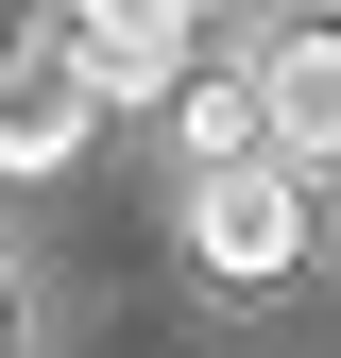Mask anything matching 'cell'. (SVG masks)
<instances>
[{"mask_svg": "<svg viewBox=\"0 0 341 358\" xmlns=\"http://www.w3.org/2000/svg\"><path fill=\"white\" fill-rule=\"evenodd\" d=\"M188 256L222 290H290L307 273V154H222L188 171Z\"/></svg>", "mask_w": 341, "mask_h": 358, "instance_id": "obj_1", "label": "cell"}, {"mask_svg": "<svg viewBox=\"0 0 341 358\" xmlns=\"http://www.w3.org/2000/svg\"><path fill=\"white\" fill-rule=\"evenodd\" d=\"M103 103H119V85L85 69V52H68V17H52L34 52H0V171H68L85 137H103Z\"/></svg>", "mask_w": 341, "mask_h": 358, "instance_id": "obj_2", "label": "cell"}, {"mask_svg": "<svg viewBox=\"0 0 341 358\" xmlns=\"http://www.w3.org/2000/svg\"><path fill=\"white\" fill-rule=\"evenodd\" d=\"M68 52L119 85V103H170V85L205 69V17L188 0H68Z\"/></svg>", "mask_w": 341, "mask_h": 358, "instance_id": "obj_3", "label": "cell"}, {"mask_svg": "<svg viewBox=\"0 0 341 358\" xmlns=\"http://www.w3.org/2000/svg\"><path fill=\"white\" fill-rule=\"evenodd\" d=\"M256 103H273V154H341V17H273L256 34Z\"/></svg>", "mask_w": 341, "mask_h": 358, "instance_id": "obj_4", "label": "cell"}, {"mask_svg": "<svg viewBox=\"0 0 341 358\" xmlns=\"http://www.w3.org/2000/svg\"><path fill=\"white\" fill-rule=\"evenodd\" d=\"M170 137H188V171H222V154H273V103H256V52H239V69H188V85H170Z\"/></svg>", "mask_w": 341, "mask_h": 358, "instance_id": "obj_5", "label": "cell"}, {"mask_svg": "<svg viewBox=\"0 0 341 358\" xmlns=\"http://www.w3.org/2000/svg\"><path fill=\"white\" fill-rule=\"evenodd\" d=\"M68 17V0H0V52H34V34H52Z\"/></svg>", "mask_w": 341, "mask_h": 358, "instance_id": "obj_6", "label": "cell"}, {"mask_svg": "<svg viewBox=\"0 0 341 358\" xmlns=\"http://www.w3.org/2000/svg\"><path fill=\"white\" fill-rule=\"evenodd\" d=\"M188 17H222V0H188Z\"/></svg>", "mask_w": 341, "mask_h": 358, "instance_id": "obj_7", "label": "cell"}, {"mask_svg": "<svg viewBox=\"0 0 341 358\" xmlns=\"http://www.w3.org/2000/svg\"><path fill=\"white\" fill-rule=\"evenodd\" d=\"M0 341H17V307H0Z\"/></svg>", "mask_w": 341, "mask_h": 358, "instance_id": "obj_8", "label": "cell"}]
</instances>
